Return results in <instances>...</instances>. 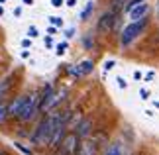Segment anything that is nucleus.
<instances>
[{"mask_svg": "<svg viewBox=\"0 0 159 155\" xmlns=\"http://www.w3.org/2000/svg\"><path fill=\"white\" fill-rule=\"evenodd\" d=\"M71 118V112H61V110H53L49 112L43 120L38 124V128H35V132L32 135V144L38 145V147H47L51 141V135H53V130L57 128L59 122L63 120H69Z\"/></svg>", "mask_w": 159, "mask_h": 155, "instance_id": "1", "label": "nucleus"}, {"mask_svg": "<svg viewBox=\"0 0 159 155\" xmlns=\"http://www.w3.org/2000/svg\"><path fill=\"white\" fill-rule=\"evenodd\" d=\"M148 24H149V18H148V16L142 18V20H136V22H130V24H128V26L122 30V34H120V43H122V47H128L136 38H139V34H142L143 30L148 28Z\"/></svg>", "mask_w": 159, "mask_h": 155, "instance_id": "2", "label": "nucleus"}, {"mask_svg": "<svg viewBox=\"0 0 159 155\" xmlns=\"http://www.w3.org/2000/svg\"><path fill=\"white\" fill-rule=\"evenodd\" d=\"M38 110H41V94L30 92V94H26V98H24V104H22L20 114H18V120L30 122L35 114H38Z\"/></svg>", "mask_w": 159, "mask_h": 155, "instance_id": "3", "label": "nucleus"}, {"mask_svg": "<svg viewBox=\"0 0 159 155\" xmlns=\"http://www.w3.org/2000/svg\"><path fill=\"white\" fill-rule=\"evenodd\" d=\"M65 94H67L65 89L63 90H53V86H45L43 92H41V110H43V112L53 110L59 102L65 100Z\"/></svg>", "mask_w": 159, "mask_h": 155, "instance_id": "4", "label": "nucleus"}, {"mask_svg": "<svg viewBox=\"0 0 159 155\" xmlns=\"http://www.w3.org/2000/svg\"><path fill=\"white\" fill-rule=\"evenodd\" d=\"M79 145H81V138H79V134L77 132H67V135L63 138V141H61L59 147L65 153H69V155H77Z\"/></svg>", "mask_w": 159, "mask_h": 155, "instance_id": "5", "label": "nucleus"}, {"mask_svg": "<svg viewBox=\"0 0 159 155\" xmlns=\"http://www.w3.org/2000/svg\"><path fill=\"white\" fill-rule=\"evenodd\" d=\"M114 24H116V14L114 12H106V14H102V18L98 20V32L100 34H108V32H112V28H114Z\"/></svg>", "mask_w": 159, "mask_h": 155, "instance_id": "6", "label": "nucleus"}, {"mask_svg": "<svg viewBox=\"0 0 159 155\" xmlns=\"http://www.w3.org/2000/svg\"><path fill=\"white\" fill-rule=\"evenodd\" d=\"M77 155H98V145H96L94 139L84 138L81 139V145L77 149Z\"/></svg>", "mask_w": 159, "mask_h": 155, "instance_id": "7", "label": "nucleus"}, {"mask_svg": "<svg viewBox=\"0 0 159 155\" xmlns=\"http://www.w3.org/2000/svg\"><path fill=\"white\" fill-rule=\"evenodd\" d=\"M93 61H81V63H79L77 67H69V73L73 77H83V75H89L90 71H93Z\"/></svg>", "mask_w": 159, "mask_h": 155, "instance_id": "8", "label": "nucleus"}, {"mask_svg": "<svg viewBox=\"0 0 159 155\" xmlns=\"http://www.w3.org/2000/svg\"><path fill=\"white\" fill-rule=\"evenodd\" d=\"M148 14H149V4H145V2L138 4V6H134L132 10H128V16L132 18V22L142 20V18H145Z\"/></svg>", "mask_w": 159, "mask_h": 155, "instance_id": "9", "label": "nucleus"}, {"mask_svg": "<svg viewBox=\"0 0 159 155\" xmlns=\"http://www.w3.org/2000/svg\"><path fill=\"white\" fill-rule=\"evenodd\" d=\"M90 126H93V122H90V120H81V122H79V126H77V134H79V138H81V139L89 138V134H90Z\"/></svg>", "mask_w": 159, "mask_h": 155, "instance_id": "10", "label": "nucleus"}, {"mask_svg": "<svg viewBox=\"0 0 159 155\" xmlns=\"http://www.w3.org/2000/svg\"><path fill=\"white\" fill-rule=\"evenodd\" d=\"M24 98L26 96H16L14 100L10 102V116L12 118H18V114H20V110H22V104H24Z\"/></svg>", "mask_w": 159, "mask_h": 155, "instance_id": "11", "label": "nucleus"}, {"mask_svg": "<svg viewBox=\"0 0 159 155\" xmlns=\"http://www.w3.org/2000/svg\"><path fill=\"white\" fill-rule=\"evenodd\" d=\"M8 118H10V104L0 100V124H4Z\"/></svg>", "mask_w": 159, "mask_h": 155, "instance_id": "12", "label": "nucleus"}, {"mask_svg": "<svg viewBox=\"0 0 159 155\" xmlns=\"http://www.w3.org/2000/svg\"><path fill=\"white\" fill-rule=\"evenodd\" d=\"M104 155H124V151H122V145L116 141V144H110V145L106 147Z\"/></svg>", "mask_w": 159, "mask_h": 155, "instance_id": "13", "label": "nucleus"}, {"mask_svg": "<svg viewBox=\"0 0 159 155\" xmlns=\"http://www.w3.org/2000/svg\"><path fill=\"white\" fill-rule=\"evenodd\" d=\"M93 8H94V4H93V2H89V4H87V8H84V10H83V14H81V20H87V18L90 16V12H93Z\"/></svg>", "mask_w": 159, "mask_h": 155, "instance_id": "14", "label": "nucleus"}, {"mask_svg": "<svg viewBox=\"0 0 159 155\" xmlns=\"http://www.w3.org/2000/svg\"><path fill=\"white\" fill-rule=\"evenodd\" d=\"M142 2H143V0H130V2H128V4H126V8H124V10L128 12V10H132V8H134V6H138V4H142Z\"/></svg>", "mask_w": 159, "mask_h": 155, "instance_id": "15", "label": "nucleus"}, {"mask_svg": "<svg viewBox=\"0 0 159 155\" xmlns=\"http://www.w3.org/2000/svg\"><path fill=\"white\" fill-rule=\"evenodd\" d=\"M51 24L53 26H63V20H61L59 16H51Z\"/></svg>", "mask_w": 159, "mask_h": 155, "instance_id": "16", "label": "nucleus"}, {"mask_svg": "<svg viewBox=\"0 0 159 155\" xmlns=\"http://www.w3.org/2000/svg\"><path fill=\"white\" fill-rule=\"evenodd\" d=\"M16 147H18V149H20L22 153H26V155H32V151H30V149H28V147H24L22 144H16Z\"/></svg>", "mask_w": 159, "mask_h": 155, "instance_id": "17", "label": "nucleus"}, {"mask_svg": "<svg viewBox=\"0 0 159 155\" xmlns=\"http://www.w3.org/2000/svg\"><path fill=\"white\" fill-rule=\"evenodd\" d=\"M67 49V43H61V45H57V55H63Z\"/></svg>", "mask_w": 159, "mask_h": 155, "instance_id": "18", "label": "nucleus"}, {"mask_svg": "<svg viewBox=\"0 0 159 155\" xmlns=\"http://www.w3.org/2000/svg\"><path fill=\"white\" fill-rule=\"evenodd\" d=\"M28 35H30V38H35V35H38V30H35V28L32 26V28L28 30Z\"/></svg>", "mask_w": 159, "mask_h": 155, "instance_id": "19", "label": "nucleus"}, {"mask_svg": "<svg viewBox=\"0 0 159 155\" xmlns=\"http://www.w3.org/2000/svg\"><path fill=\"white\" fill-rule=\"evenodd\" d=\"M153 77H155V73H153V71H149L148 75H145V83H151V79H153Z\"/></svg>", "mask_w": 159, "mask_h": 155, "instance_id": "20", "label": "nucleus"}, {"mask_svg": "<svg viewBox=\"0 0 159 155\" xmlns=\"http://www.w3.org/2000/svg\"><path fill=\"white\" fill-rule=\"evenodd\" d=\"M116 80H118V84L122 86V89H126V86H128V84H126V80L122 79V77H118V79H116Z\"/></svg>", "mask_w": 159, "mask_h": 155, "instance_id": "21", "label": "nucleus"}, {"mask_svg": "<svg viewBox=\"0 0 159 155\" xmlns=\"http://www.w3.org/2000/svg\"><path fill=\"white\" fill-rule=\"evenodd\" d=\"M53 155H69V153H65L63 149H61V147H57V149H55V153Z\"/></svg>", "mask_w": 159, "mask_h": 155, "instance_id": "22", "label": "nucleus"}, {"mask_svg": "<svg viewBox=\"0 0 159 155\" xmlns=\"http://www.w3.org/2000/svg\"><path fill=\"white\" fill-rule=\"evenodd\" d=\"M112 67H114V61H106V65H104V69L108 71V69H112Z\"/></svg>", "mask_w": 159, "mask_h": 155, "instance_id": "23", "label": "nucleus"}, {"mask_svg": "<svg viewBox=\"0 0 159 155\" xmlns=\"http://www.w3.org/2000/svg\"><path fill=\"white\" fill-rule=\"evenodd\" d=\"M139 94H142V98H143V100H145V98H149V96H148V90H145V89H142V90H139Z\"/></svg>", "mask_w": 159, "mask_h": 155, "instance_id": "24", "label": "nucleus"}, {"mask_svg": "<svg viewBox=\"0 0 159 155\" xmlns=\"http://www.w3.org/2000/svg\"><path fill=\"white\" fill-rule=\"evenodd\" d=\"M134 77H136V80H142V79H143V75H142L139 71H136V73H134Z\"/></svg>", "mask_w": 159, "mask_h": 155, "instance_id": "25", "label": "nucleus"}, {"mask_svg": "<svg viewBox=\"0 0 159 155\" xmlns=\"http://www.w3.org/2000/svg\"><path fill=\"white\" fill-rule=\"evenodd\" d=\"M51 4L53 6H61V4H63V0H51Z\"/></svg>", "mask_w": 159, "mask_h": 155, "instance_id": "26", "label": "nucleus"}, {"mask_svg": "<svg viewBox=\"0 0 159 155\" xmlns=\"http://www.w3.org/2000/svg\"><path fill=\"white\" fill-rule=\"evenodd\" d=\"M67 4H69V6H75V4H77V0H67Z\"/></svg>", "mask_w": 159, "mask_h": 155, "instance_id": "27", "label": "nucleus"}, {"mask_svg": "<svg viewBox=\"0 0 159 155\" xmlns=\"http://www.w3.org/2000/svg\"><path fill=\"white\" fill-rule=\"evenodd\" d=\"M24 4H34V0H24Z\"/></svg>", "mask_w": 159, "mask_h": 155, "instance_id": "28", "label": "nucleus"}, {"mask_svg": "<svg viewBox=\"0 0 159 155\" xmlns=\"http://www.w3.org/2000/svg\"><path fill=\"white\" fill-rule=\"evenodd\" d=\"M157 12H159V0H157Z\"/></svg>", "mask_w": 159, "mask_h": 155, "instance_id": "29", "label": "nucleus"}, {"mask_svg": "<svg viewBox=\"0 0 159 155\" xmlns=\"http://www.w3.org/2000/svg\"><path fill=\"white\" fill-rule=\"evenodd\" d=\"M0 16H2V8H0Z\"/></svg>", "mask_w": 159, "mask_h": 155, "instance_id": "30", "label": "nucleus"}, {"mask_svg": "<svg viewBox=\"0 0 159 155\" xmlns=\"http://www.w3.org/2000/svg\"><path fill=\"white\" fill-rule=\"evenodd\" d=\"M0 2H4V0H0Z\"/></svg>", "mask_w": 159, "mask_h": 155, "instance_id": "31", "label": "nucleus"}, {"mask_svg": "<svg viewBox=\"0 0 159 155\" xmlns=\"http://www.w3.org/2000/svg\"><path fill=\"white\" fill-rule=\"evenodd\" d=\"M157 38H159V35H157Z\"/></svg>", "mask_w": 159, "mask_h": 155, "instance_id": "32", "label": "nucleus"}]
</instances>
